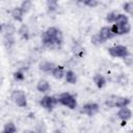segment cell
Returning a JSON list of instances; mask_svg holds the SVG:
<instances>
[{"label": "cell", "mask_w": 133, "mask_h": 133, "mask_svg": "<svg viewBox=\"0 0 133 133\" xmlns=\"http://www.w3.org/2000/svg\"><path fill=\"white\" fill-rule=\"evenodd\" d=\"M130 104V99L126 97H118V96H111L109 99L105 101V105L108 107H117L123 108L127 107Z\"/></svg>", "instance_id": "6da1fadb"}, {"label": "cell", "mask_w": 133, "mask_h": 133, "mask_svg": "<svg viewBox=\"0 0 133 133\" xmlns=\"http://www.w3.org/2000/svg\"><path fill=\"white\" fill-rule=\"evenodd\" d=\"M58 100V103L69 107L70 109H75L77 107V101L75 99V97H73L71 94L69 92H63V94H60L57 98Z\"/></svg>", "instance_id": "7a4b0ae2"}, {"label": "cell", "mask_w": 133, "mask_h": 133, "mask_svg": "<svg viewBox=\"0 0 133 133\" xmlns=\"http://www.w3.org/2000/svg\"><path fill=\"white\" fill-rule=\"evenodd\" d=\"M108 52H109V54L112 57H122V58H125V57H127V56L130 55V52L127 49V47L126 46H123V45H117V46L111 47V48L108 49Z\"/></svg>", "instance_id": "3957f363"}, {"label": "cell", "mask_w": 133, "mask_h": 133, "mask_svg": "<svg viewBox=\"0 0 133 133\" xmlns=\"http://www.w3.org/2000/svg\"><path fill=\"white\" fill-rule=\"evenodd\" d=\"M11 100L19 106V107H26L27 100L26 96L23 90H14L11 92Z\"/></svg>", "instance_id": "277c9868"}, {"label": "cell", "mask_w": 133, "mask_h": 133, "mask_svg": "<svg viewBox=\"0 0 133 133\" xmlns=\"http://www.w3.org/2000/svg\"><path fill=\"white\" fill-rule=\"evenodd\" d=\"M58 103V100L56 97H52V96H45L44 98H42V100L39 101V104L45 108L47 109L48 111H51L55 105Z\"/></svg>", "instance_id": "5b68a950"}, {"label": "cell", "mask_w": 133, "mask_h": 133, "mask_svg": "<svg viewBox=\"0 0 133 133\" xmlns=\"http://www.w3.org/2000/svg\"><path fill=\"white\" fill-rule=\"evenodd\" d=\"M110 29H111V31L113 32L114 35H116V34L122 35V34H127V33L130 32L131 25H130V23L125 24V25H116V24H114V25H112L110 27Z\"/></svg>", "instance_id": "8992f818"}, {"label": "cell", "mask_w": 133, "mask_h": 133, "mask_svg": "<svg viewBox=\"0 0 133 133\" xmlns=\"http://www.w3.org/2000/svg\"><path fill=\"white\" fill-rule=\"evenodd\" d=\"M98 111H99V105L97 103H87V104L83 105V107L80 110L81 113L87 114L88 116H92Z\"/></svg>", "instance_id": "52a82bcc"}, {"label": "cell", "mask_w": 133, "mask_h": 133, "mask_svg": "<svg viewBox=\"0 0 133 133\" xmlns=\"http://www.w3.org/2000/svg\"><path fill=\"white\" fill-rule=\"evenodd\" d=\"M98 35L100 36V38H101L103 42H105V41H107V39H110V38H112V37L114 36V34H113V32L111 31L110 27H103V28L100 30V32L98 33Z\"/></svg>", "instance_id": "ba28073f"}, {"label": "cell", "mask_w": 133, "mask_h": 133, "mask_svg": "<svg viewBox=\"0 0 133 133\" xmlns=\"http://www.w3.org/2000/svg\"><path fill=\"white\" fill-rule=\"evenodd\" d=\"M117 116L122 119V121H128L129 118H131V116H132V112H131V110L129 109V108H127V107H123V108H121L119 109V111L117 112Z\"/></svg>", "instance_id": "9c48e42d"}, {"label": "cell", "mask_w": 133, "mask_h": 133, "mask_svg": "<svg viewBox=\"0 0 133 133\" xmlns=\"http://www.w3.org/2000/svg\"><path fill=\"white\" fill-rule=\"evenodd\" d=\"M64 73H65V71H64V68L62 65H56L51 72L52 76L56 79H61L64 76Z\"/></svg>", "instance_id": "30bf717a"}, {"label": "cell", "mask_w": 133, "mask_h": 133, "mask_svg": "<svg viewBox=\"0 0 133 133\" xmlns=\"http://www.w3.org/2000/svg\"><path fill=\"white\" fill-rule=\"evenodd\" d=\"M56 65L51 61H43L39 63V69L45 73H51Z\"/></svg>", "instance_id": "8fae6325"}, {"label": "cell", "mask_w": 133, "mask_h": 133, "mask_svg": "<svg viewBox=\"0 0 133 133\" xmlns=\"http://www.w3.org/2000/svg\"><path fill=\"white\" fill-rule=\"evenodd\" d=\"M94 82L96 83L97 87L102 88V87H104L105 84H106V79H105V77H104L103 75H101V74H96L95 77H94Z\"/></svg>", "instance_id": "7c38bea8"}, {"label": "cell", "mask_w": 133, "mask_h": 133, "mask_svg": "<svg viewBox=\"0 0 133 133\" xmlns=\"http://www.w3.org/2000/svg\"><path fill=\"white\" fill-rule=\"evenodd\" d=\"M36 88L41 92H47L50 89V84L46 80H39L36 84Z\"/></svg>", "instance_id": "4fadbf2b"}, {"label": "cell", "mask_w": 133, "mask_h": 133, "mask_svg": "<svg viewBox=\"0 0 133 133\" xmlns=\"http://www.w3.org/2000/svg\"><path fill=\"white\" fill-rule=\"evenodd\" d=\"M18 33L20 34V36L23 38V39H28L29 38V29H28V26L23 24L20 26L19 30H18Z\"/></svg>", "instance_id": "5bb4252c"}, {"label": "cell", "mask_w": 133, "mask_h": 133, "mask_svg": "<svg viewBox=\"0 0 133 133\" xmlns=\"http://www.w3.org/2000/svg\"><path fill=\"white\" fill-rule=\"evenodd\" d=\"M23 15H24V12L22 11V9H21L20 7H15V8L12 9V11H11V17H12L16 21H19V22L22 21Z\"/></svg>", "instance_id": "9a60e30c"}, {"label": "cell", "mask_w": 133, "mask_h": 133, "mask_svg": "<svg viewBox=\"0 0 133 133\" xmlns=\"http://www.w3.org/2000/svg\"><path fill=\"white\" fill-rule=\"evenodd\" d=\"M64 77H65V81L69 82V83H71V84H75L76 81H77L76 74L73 71H66L64 73Z\"/></svg>", "instance_id": "2e32d148"}, {"label": "cell", "mask_w": 133, "mask_h": 133, "mask_svg": "<svg viewBox=\"0 0 133 133\" xmlns=\"http://www.w3.org/2000/svg\"><path fill=\"white\" fill-rule=\"evenodd\" d=\"M129 23V19L126 15H123V14H118L117 17H116V20L114 22V24L116 25H125V24H128Z\"/></svg>", "instance_id": "e0dca14e"}, {"label": "cell", "mask_w": 133, "mask_h": 133, "mask_svg": "<svg viewBox=\"0 0 133 133\" xmlns=\"http://www.w3.org/2000/svg\"><path fill=\"white\" fill-rule=\"evenodd\" d=\"M14 44H15L14 34H5V36H4V45H5V47L7 49H10Z\"/></svg>", "instance_id": "ac0fdd59"}, {"label": "cell", "mask_w": 133, "mask_h": 133, "mask_svg": "<svg viewBox=\"0 0 133 133\" xmlns=\"http://www.w3.org/2000/svg\"><path fill=\"white\" fill-rule=\"evenodd\" d=\"M16 130H17V128H16V125L14 123H7L4 126L3 133H15Z\"/></svg>", "instance_id": "d6986e66"}, {"label": "cell", "mask_w": 133, "mask_h": 133, "mask_svg": "<svg viewBox=\"0 0 133 133\" xmlns=\"http://www.w3.org/2000/svg\"><path fill=\"white\" fill-rule=\"evenodd\" d=\"M117 15H118L117 11H111V12H109V14L106 16V21H107L108 23H114L115 20H116Z\"/></svg>", "instance_id": "ffe728a7"}, {"label": "cell", "mask_w": 133, "mask_h": 133, "mask_svg": "<svg viewBox=\"0 0 133 133\" xmlns=\"http://www.w3.org/2000/svg\"><path fill=\"white\" fill-rule=\"evenodd\" d=\"M31 6H32V3L30 1H23L22 4H21V6H20V8L22 9L23 12H27L31 8Z\"/></svg>", "instance_id": "44dd1931"}, {"label": "cell", "mask_w": 133, "mask_h": 133, "mask_svg": "<svg viewBox=\"0 0 133 133\" xmlns=\"http://www.w3.org/2000/svg\"><path fill=\"white\" fill-rule=\"evenodd\" d=\"M123 8L126 12L128 14H132L133 12V2L130 1V2H126L124 5H123Z\"/></svg>", "instance_id": "7402d4cb"}, {"label": "cell", "mask_w": 133, "mask_h": 133, "mask_svg": "<svg viewBox=\"0 0 133 133\" xmlns=\"http://www.w3.org/2000/svg\"><path fill=\"white\" fill-rule=\"evenodd\" d=\"M47 5H48V9L49 11H53L57 8V1H54V0H50L47 2Z\"/></svg>", "instance_id": "603a6c76"}, {"label": "cell", "mask_w": 133, "mask_h": 133, "mask_svg": "<svg viewBox=\"0 0 133 133\" xmlns=\"http://www.w3.org/2000/svg\"><path fill=\"white\" fill-rule=\"evenodd\" d=\"M36 132L37 133H47V130H46V126L43 122H39L36 126Z\"/></svg>", "instance_id": "cb8c5ba5"}, {"label": "cell", "mask_w": 133, "mask_h": 133, "mask_svg": "<svg viewBox=\"0 0 133 133\" xmlns=\"http://www.w3.org/2000/svg\"><path fill=\"white\" fill-rule=\"evenodd\" d=\"M91 43H92L94 45H96V46H99L100 44H102V43H104V42L100 38V36H99L98 34H95V35L91 36Z\"/></svg>", "instance_id": "d4e9b609"}, {"label": "cell", "mask_w": 133, "mask_h": 133, "mask_svg": "<svg viewBox=\"0 0 133 133\" xmlns=\"http://www.w3.org/2000/svg\"><path fill=\"white\" fill-rule=\"evenodd\" d=\"M14 78H15L17 81L23 80V79H24V74H23V72H21V71L15 72V73H14Z\"/></svg>", "instance_id": "484cf974"}, {"label": "cell", "mask_w": 133, "mask_h": 133, "mask_svg": "<svg viewBox=\"0 0 133 133\" xmlns=\"http://www.w3.org/2000/svg\"><path fill=\"white\" fill-rule=\"evenodd\" d=\"M83 4H85L89 7H96L99 4V2L96 0H86V1H83Z\"/></svg>", "instance_id": "4316f807"}, {"label": "cell", "mask_w": 133, "mask_h": 133, "mask_svg": "<svg viewBox=\"0 0 133 133\" xmlns=\"http://www.w3.org/2000/svg\"><path fill=\"white\" fill-rule=\"evenodd\" d=\"M124 61H125V63H126L128 66H130V65L132 64V57L129 55V56H127V57L124 58Z\"/></svg>", "instance_id": "83f0119b"}, {"label": "cell", "mask_w": 133, "mask_h": 133, "mask_svg": "<svg viewBox=\"0 0 133 133\" xmlns=\"http://www.w3.org/2000/svg\"><path fill=\"white\" fill-rule=\"evenodd\" d=\"M119 82H121V84H127V83H128V78H127L126 76L122 75V76L119 77Z\"/></svg>", "instance_id": "f1b7e54d"}, {"label": "cell", "mask_w": 133, "mask_h": 133, "mask_svg": "<svg viewBox=\"0 0 133 133\" xmlns=\"http://www.w3.org/2000/svg\"><path fill=\"white\" fill-rule=\"evenodd\" d=\"M23 133H34L33 131H31V130H25Z\"/></svg>", "instance_id": "f546056e"}, {"label": "cell", "mask_w": 133, "mask_h": 133, "mask_svg": "<svg viewBox=\"0 0 133 133\" xmlns=\"http://www.w3.org/2000/svg\"><path fill=\"white\" fill-rule=\"evenodd\" d=\"M53 133H62V132H61L60 130H55V131H54Z\"/></svg>", "instance_id": "4dcf8cb0"}]
</instances>
